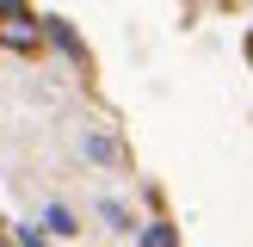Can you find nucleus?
I'll use <instances>...</instances> for the list:
<instances>
[{
	"mask_svg": "<svg viewBox=\"0 0 253 247\" xmlns=\"http://www.w3.org/2000/svg\"><path fill=\"white\" fill-rule=\"evenodd\" d=\"M37 37H43V25H37V19L0 6V43H6V49H37Z\"/></svg>",
	"mask_w": 253,
	"mask_h": 247,
	"instance_id": "f257e3e1",
	"label": "nucleus"
},
{
	"mask_svg": "<svg viewBox=\"0 0 253 247\" xmlns=\"http://www.w3.org/2000/svg\"><path fill=\"white\" fill-rule=\"evenodd\" d=\"M43 222H49V229H56V235H74V229H81V222H74V216H68V210H62V204H49V216H43Z\"/></svg>",
	"mask_w": 253,
	"mask_h": 247,
	"instance_id": "f03ea898",
	"label": "nucleus"
},
{
	"mask_svg": "<svg viewBox=\"0 0 253 247\" xmlns=\"http://www.w3.org/2000/svg\"><path fill=\"white\" fill-rule=\"evenodd\" d=\"M86 148H93V161H118V148H111L105 136H86Z\"/></svg>",
	"mask_w": 253,
	"mask_h": 247,
	"instance_id": "7ed1b4c3",
	"label": "nucleus"
},
{
	"mask_svg": "<svg viewBox=\"0 0 253 247\" xmlns=\"http://www.w3.org/2000/svg\"><path fill=\"white\" fill-rule=\"evenodd\" d=\"M99 210H105V222H111V229H130V216H124V204H111V198H105Z\"/></svg>",
	"mask_w": 253,
	"mask_h": 247,
	"instance_id": "20e7f679",
	"label": "nucleus"
},
{
	"mask_svg": "<svg viewBox=\"0 0 253 247\" xmlns=\"http://www.w3.org/2000/svg\"><path fill=\"white\" fill-rule=\"evenodd\" d=\"M142 247H173V229H148V241Z\"/></svg>",
	"mask_w": 253,
	"mask_h": 247,
	"instance_id": "39448f33",
	"label": "nucleus"
},
{
	"mask_svg": "<svg viewBox=\"0 0 253 247\" xmlns=\"http://www.w3.org/2000/svg\"><path fill=\"white\" fill-rule=\"evenodd\" d=\"M247 56H253V37H247Z\"/></svg>",
	"mask_w": 253,
	"mask_h": 247,
	"instance_id": "423d86ee",
	"label": "nucleus"
}]
</instances>
